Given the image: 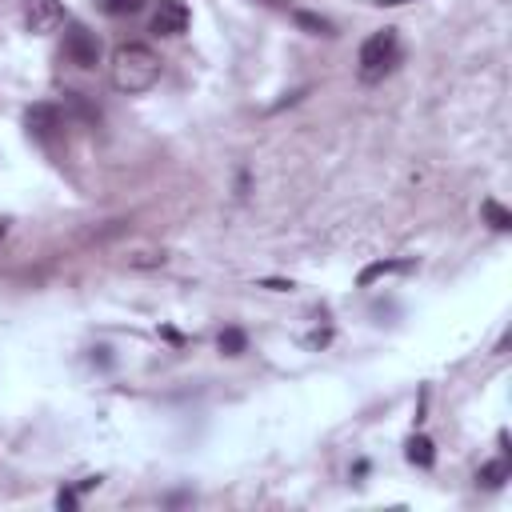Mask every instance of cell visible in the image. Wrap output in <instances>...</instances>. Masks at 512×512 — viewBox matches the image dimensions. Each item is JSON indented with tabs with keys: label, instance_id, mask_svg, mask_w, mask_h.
<instances>
[{
	"label": "cell",
	"instance_id": "5b68a950",
	"mask_svg": "<svg viewBox=\"0 0 512 512\" xmlns=\"http://www.w3.org/2000/svg\"><path fill=\"white\" fill-rule=\"evenodd\" d=\"M64 24V4L60 0H24V28L44 36V32H56Z\"/></svg>",
	"mask_w": 512,
	"mask_h": 512
},
{
	"label": "cell",
	"instance_id": "9a60e30c",
	"mask_svg": "<svg viewBox=\"0 0 512 512\" xmlns=\"http://www.w3.org/2000/svg\"><path fill=\"white\" fill-rule=\"evenodd\" d=\"M56 504H60V508H76V492H72V488H64V492L56 496Z\"/></svg>",
	"mask_w": 512,
	"mask_h": 512
},
{
	"label": "cell",
	"instance_id": "3957f363",
	"mask_svg": "<svg viewBox=\"0 0 512 512\" xmlns=\"http://www.w3.org/2000/svg\"><path fill=\"white\" fill-rule=\"evenodd\" d=\"M24 128H28L32 140H40V144H56L60 132H64V108L52 104V100H36V104L24 108Z\"/></svg>",
	"mask_w": 512,
	"mask_h": 512
},
{
	"label": "cell",
	"instance_id": "52a82bcc",
	"mask_svg": "<svg viewBox=\"0 0 512 512\" xmlns=\"http://www.w3.org/2000/svg\"><path fill=\"white\" fill-rule=\"evenodd\" d=\"M508 476H512V464H508V456H500V460H492V464H484V468L476 472V484H484V488H500Z\"/></svg>",
	"mask_w": 512,
	"mask_h": 512
},
{
	"label": "cell",
	"instance_id": "7c38bea8",
	"mask_svg": "<svg viewBox=\"0 0 512 512\" xmlns=\"http://www.w3.org/2000/svg\"><path fill=\"white\" fill-rule=\"evenodd\" d=\"M148 0H96V8L104 12V16H132V12H140Z\"/></svg>",
	"mask_w": 512,
	"mask_h": 512
},
{
	"label": "cell",
	"instance_id": "30bf717a",
	"mask_svg": "<svg viewBox=\"0 0 512 512\" xmlns=\"http://www.w3.org/2000/svg\"><path fill=\"white\" fill-rule=\"evenodd\" d=\"M408 460L420 464V468H432V460H436L432 440H428V436H412V440H408Z\"/></svg>",
	"mask_w": 512,
	"mask_h": 512
},
{
	"label": "cell",
	"instance_id": "8992f818",
	"mask_svg": "<svg viewBox=\"0 0 512 512\" xmlns=\"http://www.w3.org/2000/svg\"><path fill=\"white\" fill-rule=\"evenodd\" d=\"M188 20H192V12L184 0H156L152 32L156 36H180V32H188Z\"/></svg>",
	"mask_w": 512,
	"mask_h": 512
},
{
	"label": "cell",
	"instance_id": "277c9868",
	"mask_svg": "<svg viewBox=\"0 0 512 512\" xmlns=\"http://www.w3.org/2000/svg\"><path fill=\"white\" fill-rule=\"evenodd\" d=\"M64 56L76 64V68H96L100 64V36L92 28H84L80 20H72L64 28Z\"/></svg>",
	"mask_w": 512,
	"mask_h": 512
},
{
	"label": "cell",
	"instance_id": "4fadbf2b",
	"mask_svg": "<svg viewBox=\"0 0 512 512\" xmlns=\"http://www.w3.org/2000/svg\"><path fill=\"white\" fill-rule=\"evenodd\" d=\"M244 344H248V340H244L240 328H224V332H220V352H224V356H240Z\"/></svg>",
	"mask_w": 512,
	"mask_h": 512
},
{
	"label": "cell",
	"instance_id": "6da1fadb",
	"mask_svg": "<svg viewBox=\"0 0 512 512\" xmlns=\"http://www.w3.org/2000/svg\"><path fill=\"white\" fill-rule=\"evenodd\" d=\"M160 80V56L148 44H120L112 52V88L116 92H148Z\"/></svg>",
	"mask_w": 512,
	"mask_h": 512
},
{
	"label": "cell",
	"instance_id": "7a4b0ae2",
	"mask_svg": "<svg viewBox=\"0 0 512 512\" xmlns=\"http://www.w3.org/2000/svg\"><path fill=\"white\" fill-rule=\"evenodd\" d=\"M360 68V80L364 84H376V80H384L396 64H400V36H396V28H380V32H372L364 44H360V60H356Z\"/></svg>",
	"mask_w": 512,
	"mask_h": 512
},
{
	"label": "cell",
	"instance_id": "ac0fdd59",
	"mask_svg": "<svg viewBox=\"0 0 512 512\" xmlns=\"http://www.w3.org/2000/svg\"><path fill=\"white\" fill-rule=\"evenodd\" d=\"M0 240H4V220H0Z\"/></svg>",
	"mask_w": 512,
	"mask_h": 512
},
{
	"label": "cell",
	"instance_id": "5bb4252c",
	"mask_svg": "<svg viewBox=\"0 0 512 512\" xmlns=\"http://www.w3.org/2000/svg\"><path fill=\"white\" fill-rule=\"evenodd\" d=\"M64 96H68V108H72L76 116H84L88 124H96V108H92V104H88L80 92H64Z\"/></svg>",
	"mask_w": 512,
	"mask_h": 512
},
{
	"label": "cell",
	"instance_id": "9c48e42d",
	"mask_svg": "<svg viewBox=\"0 0 512 512\" xmlns=\"http://www.w3.org/2000/svg\"><path fill=\"white\" fill-rule=\"evenodd\" d=\"M480 212H484V220H488L496 232H508V228H512V212H508L500 200H484Z\"/></svg>",
	"mask_w": 512,
	"mask_h": 512
},
{
	"label": "cell",
	"instance_id": "8fae6325",
	"mask_svg": "<svg viewBox=\"0 0 512 512\" xmlns=\"http://www.w3.org/2000/svg\"><path fill=\"white\" fill-rule=\"evenodd\" d=\"M292 20H296L304 32H312V36H332V20H324V16H316V12H292Z\"/></svg>",
	"mask_w": 512,
	"mask_h": 512
},
{
	"label": "cell",
	"instance_id": "e0dca14e",
	"mask_svg": "<svg viewBox=\"0 0 512 512\" xmlns=\"http://www.w3.org/2000/svg\"><path fill=\"white\" fill-rule=\"evenodd\" d=\"M380 4H388V8H396V4H412V0H380Z\"/></svg>",
	"mask_w": 512,
	"mask_h": 512
},
{
	"label": "cell",
	"instance_id": "2e32d148",
	"mask_svg": "<svg viewBox=\"0 0 512 512\" xmlns=\"http://www.w3.org/2000/svg\"><path fill=\"white\" fill-rule=\"evenodd\" d=\"M260 4H268V8H288L292 0H260Z\"/></svg>",
	"mask_w": 512,
	"mask_h": 512
},
{
	"label": "cell",
	"instance_id": "ba28073f",
	"mask_svg": "<svg viewBox=\"0 0 512 512\" xmlns=\"http://www.w3.org/2000/svg\"><path fill=\"white\" fill-rule=\"evenodd\" d=\"M408 268H412V260H376V264H368L360 272V284H372V280H380L388 272H408Z\"/></svg>",
	"mask_w": 512,
	"mask_h": 512
}]
</instances>
